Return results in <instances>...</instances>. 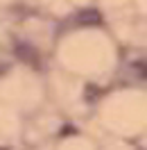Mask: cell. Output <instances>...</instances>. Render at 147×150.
I'll return each instance as SVG.
<instances>
[{"instance_id":"1","label":"cell","mask_w":147,"mask_h":150,"mask_svg":"<svg viewBox=\"0 0 147 150\" xmlns=\"http://www.w3.org/2000/svg\"><path fill=\"white\" fill-rule=\"evenodd\" d=\"M100 14L97 11H93V9H88V11H82L79 14V23L82 25H100Z\"/></svg>"},{"instance_id":"2","label":"cell","mask_w":147,"mask_h":150,"mask_svg":"<svg viewBox=\"0 0 147 150\" xmlns=\"http://www.w3.org/2000/svg\"><path fill=\"white\" fill-rule=\"evenodd\" d=\"M16 55H18L20 59L29 62V64H34V62H36V50H32L29 46H16Z\"/></svg>"}]
</instances>
